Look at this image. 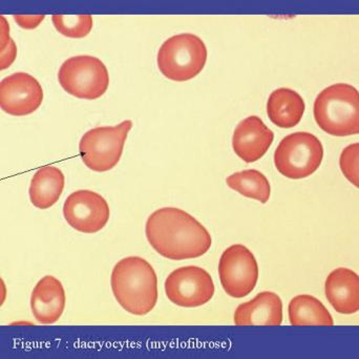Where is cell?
Here are the masks:
<instances>
[{"mask_svg": "<svg viewBox=\"0 0 359 359\" xmlns=\"http://www.w3.org/2000/svg\"><path fill=\"white\" fill-rule=\"evenodd\" d=\"M16 55V44H15L14 40L12 39L11 40L10 44H8L4 50H1V67H0V69H1L2 71L8 69V67L14 62Z\"/></svg>", "mask_w": 359, "mask_h": 359, "instance_id": "cell-22", "label": "cell"}, {"mask_svg": "<svg viewBox=\"0 0 359 359\" xmlns=\"http://www.w3.org/2000/svg\"><path fill=\"white\" fill-rule=\"evenodd\" d=\"M292 326H333L332 316L322 302L312 295H297L288 307Z\"/></svg>", "mask_w": 359, "mask_h": 359, "instance_id": "cell-18", "label": "cell"}, {"mask_svg": "<svg viewBox=\"0 0 359 359\" xmlns=\"http://www.w3.org/2000/svg\"><path fill=\"white\" fill-rule=\"evenodd\" d=\"M304 113L305 101L299 93L290 88H278L268 99V117L278 128H294L301 122Z\"/></svg>", "mask_w": 359, "mask_h": 359, "instance_id": "cell-16", "label": "cell"}, {"mask_svg": "<svg viewBox=\"0 0 359 359\" xmlns=\"http://www.w3.org/2000/svg\"><path fill=\"white\" fill-rule=\"evenodd\" d=\"M53 25L57 32L67 38H83L93 29L90 15H53Z\"/></svg>", "mask_w": 359, "mask_h": 359, "instance_id": "cell-20", "label": "cell"}, {"mask_svg": "<svg viewBox=\"0 0 359 359\" xmlns=\"http://www.w3.org/2000/svg\"><path fill=\"white\" fill-rule=\"evenodd\" d=\"M314 119L327 134L347 137L359 133V94L354 86L337 83L325 88L314 102Z\"/></svg>", "mask_w": 359, "mask_h": 359, "instance_id": "cell-3", "label": "cell"}, {"mask_svg": "<svg viewBox=\"0 0 359 359\" xmlns=\"http://www.w3.org/2000/svg\"><path fill=\"white\" fill-rule=\"evenodd\" d=\"M207 48L194 34H180L168 38L158 53V67L168 79L184 82L196 78L205 67Z\"/></svg>", "mask_w": 359, "mask_h": 359, "instance_id": "cell-4", "label": "cell"}, {"mask_svg": "<svg viewBox=\"0 0 359 359\" xmlns=\"http://www.w3.org/2000/svg\"><path fill=\"white\" fill-rule=\"evenodd\" d=\"M61 88L76 98L96 100L107 93L109 75L104 63L88 55L71 57L58 72Z\"/></svg>", "mask_w": 359, "mask_h": 359, "instance_id": "cell-7", "label": "cell"}, {"mask_svg": "<svg viewBox=\"0 0 359 359\" xmlns=\"http://www.w3.org/2000/svg\"><path fill=\"white\" fill-rule=\"evenodd\" d=\"M111 286L116 301L133 316H147L157 305V274L142 257H128L118 262L111 272Z\"/></svg>", "mask_w": 359, "mask_h": 359, "instance_id": "cell-2", "label": "cell"}, {"mask_svg": "<svg viewBox=\"0 0 359 359\" xmlns=\"http://www.w3.org/2000/svg\"><path fill=\"white\" fill-rule=\"evenodd\" d=\"M219 276L224 291L229 297H247L255 290L259 280L257 259L244 245H232L219 259Z\"/></svg>", "mask_w": 359, "mask_h": 359, "instance_id": "cell-8", "label": "cell"}, {"mask_svg": "<svg viewBox=\"0 0 359 359\" xmlns=\"http://www.w3.org/2000/svg\"><path fill=\"white\" fill-rule=\"evenodd\" d=\"M273 140V132L263 120L257 116H250L241 121L234 130L232 147L243 161L253 163L264 157Z\"/></svg>", "mask_w": 359, "mask_h": 359, "instance_id": "cell-12", "label": "cell"}, {"mask_svg": "<svg viewBox=\"0 0 359 359\" xmlns=\"http://www.w3.org/2000/svg\"><path fill=\"white\" fill-rule=\"evenodd\" d=\"M325 294L335 311L354 314L359 310V278L347 268L333 270L325 283Z\"/></svg>", "mask_w": 359, "mask_h": 359, "instance_id": "cell-15", "label": "cell"}, {"mask_svg": "<svg viewBox=\"0 0 359 359\" xmlns=\"http://www.w3.org/2000/svg\"><path fill=\"white\" fill-rule=\"evenodd\" d=\"M65 288L60 280L52 276L42 278L32 292V313L40 324L52 325L58 322L65 312Z\"/></svg>", "mask_w": 359, "mask_h": 359, "instance_id": "cell-13", "label": "cell"}, {"mask_svg": "<svg viewBox=\"0 0 359 359\" xmlns=\"http://www.w3.org/2000/svg\"><path fill=\"white\" fill-rule=\"evenodd\" d=\"M324 159V147L318 137L299 132L285 137L276 153L274 164L280 175L301 180L313 175Z\"/></svg>", "mask_w": 359, "mask_h": 359, "instance_id": "cell-6", "label": "cell"}, {"mask_svg": "<svg viewBox=\"0 0 359 359\" xmlns=\"http://www.w3.org/2000/svg\"><path fill=\"white\" fill-rule=\"evenodd\" d=\"M283 302L276 293H259L250 302L242 304L234 312L236 326H280Z\"/></svg>", "mask_w": 359, "mask_h": 359, "instance_id": "cell-14", "label": "cell"}, {"mask_svg": "<svg viewBox=\"0 0 359 359\" xmlns=\"http://www.w3.org/2000/svg\"><path fill=\"white\" fill-rule=\"evenodd\" d=\"M65 175L55 166L40 168L31 180L29 188L32 204L39 209L56 204L65 189Z\"/></svg>", "mask_w": 359, "mask_h": 359, "instance_id": "cell-17", "label": "cell"}, {"mask_svg": "<svg viewBox=\"0 0 359 359\" xmlns=\"http://www.w3.org/2000/svg\"><path fill=\"white\" fill-rule=\"evenodd\" d=\"M226 183L242 196L259 201L263 204L267 203L271 196L269 181L259 170H248L236 172L226 179Z\"/></svg>", "mask_w": 359, "mask_h": 359, "instance_id": "cell-19", "label": "cell"}, {"mask_svg": "<svg viewBox=\"0 0 359 359\" xmlns=\"http://www.w3.org/2000/svg\"><path fill=\"white\" fill-rule=\"evenodd\" d=\"M165 293L168 299L179 307H201L212 299L215 284L206 270L186 266L174 270L168 276Z\"/></svg>", "mask_w": 359, "mask_h": 359, "instance_id": "cell-9", "label": "cell"}, {"mask_svg": "<svg viewBox=\"0 0 359 359\" xmlns=\"http://www.w3.org/2000/svg\"><path fill=\"white\" fill-rule=\"evenodd\" d=\"M43 101L38 80L27 73L12 74L0 83V107L4 113L23 117L35 113Z\"/></svg>", "mask_w": 359, "mask_h": 359, "instance_id": "cell-11", "label": "cell"}, {"mask_svg": "<svg viewBox=\"0 0 359 359\" xmlns=\"http://www.w3.org/2000/svg\"><path fill=\"white\" fill-rule=\"evenodd\" d=\"M63 217L77 231L96 233L107 226L111 210L101 194L82 189L67 196L63 205Z\"/></svg>", "mask_w": 359, "mask_h": 359, "instance_id": "cell-10", "label": "cell"}, {"mask_svg": "<svg viewBox=\"0 0 359 359\" xmlns=\"http://www.w3.org/2000/svg\"><path fill=\"white\" fill-rule=\"evenodd\" d=\"M145 233L151 246L172 261L196 259L210 249L208 230L189 213L175 207L158 209L147 219Z\"/></svg>", "mask_w": 359, "mask_h": 359, "instance_id": "cell-1", "label": "cell"}, {"mask_svg": "<svg viewBox=\"0 0 359 359\" xmlns=\"http://www.w3.org/2000/svg\"><path fill=\"white\" fill-rule=\"evenodd\" d=\"M15 21L17 25L25 29H33L37 27L44 19L43 15L41 16H23V15H14Z\"/></svg>", "mask_w": 359, "mask_h": 359, "instance_id": "cell-23", "label": "cell"}, {"mask_svg": "<svg viewBox=\"0 0 359 359\" xmlns=\"http://www.w3.org/2000/svg\"><path fill=\"white\" fill-rule=\"evenodd\" d=\"M358 151L359 144L350 145L344 149L339 159L341 172L353 185L359 187L358 183Z\"/></svg>", "mask_w": 359, "mask_h": 359, "instance_id": "cell-21", "label": "cell"}, {"mask_svg": "<svg viewBox=\"0 0 359 359\" xmlns=\"http://www.w3.org/2000/svg\"><path fill=\"white\" fill-rule=\"evenodd\" d=\"M133 122L126 120L115 126L92 128L82 136L79 154L84 165L93 172L113 170L121 159Z\"/></svg>", "mask_w": 359, "mask_h": 359, "instance_id": "cell-5", "label": "cell"}]
</instances>
